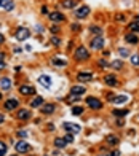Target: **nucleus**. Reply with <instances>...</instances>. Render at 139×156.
<instances>
[{
  "label": "nucleus",
  "mask_w": 139,
  "mask_h": 156,
  "mask_svg": "<svg viewBox=\"0 0 139 156\" xmlns=\"http://www.w3.org/2000/svg\"><path fill=\"white\" fill-rule=\"evenodd\" d=\"M88 57H90V53L85 46H78V48L75 49V59L77 61H86Z\"/></svg>",
  "instance_id": "1"
},
{
  "label": "nucleus",
  "mask_w": 139,
  "mask_h": 156,
  "mask_svg": "<svg viewBox=\"0 0 139 156\" xmlns=\"http://www.w3.org/2000/svg\"><path fill=\"white\" fill-rule=\"evenodd\" d=\"M29 35H30V32H29V29H27V27H18L14 37H16V40H19V42H24V40L29 38Z\"/></svg>",
  "instance_id": "2"
},
{
  "label": "nucleus",
  "mask_w": 139,
  "mask_h": 156,
  "mask_svg": "<svg viewBox=\"0 0 139 156\" xmlns=\"http://www.w3.org/2000/svg\"><path fill=\"white\" fill-rule=\"evenodd\" d=\"M86 104H88V107L90 108H93V110H99V108L102 107V104H101V100L96 99V97H86Z\"/></svg>",
  "instance_id": "3"
},
{
  "label": "nucleus",
  "mask_w": 139,
  "mask_h": 156,
  "mask_svg": "<svg viewBox=\"0 0 139 156\" xmlns=\"http://www.w3.org/2000/svg\"><path fill=\"white\" fill-rule=\"evenodd\" d=\"M14 148H16L18 153H27V151L30 150V145L27 142H24V140H19V142H16Z\"/></svg>",
  "instance_id": "4"
},
{
  "label": "nucleus",
  "mask_w": 139,
  "mask_h": 156,
  "mask_svg": "<svg viewBox=\"0 0 139 156\" xmlns=\"http://www.w3.org/2000/svg\"><path fill=\"white\" fill-rule=\"evenodd\" d=\"M91 48L93 49H102L104 48V38L99 35V37H94L93 40H91Z\"/></svg>",
  "instance_id": "5"
},
{
  "label": "nucleus",
  "mask_w": 139,
  "mask_h": 156,
  "mask_svg": "<svg viewBox=\"0 0 139 156\" xmlns=\"http://www.w3.org/2000/svg\"><path fill=\"white\" fill-rule=\"evenodd\" d=\"M62 127H64L67 132H74V134H78V132H80V126H78V124H74V123H64Z\"/></svg>",
  "instance_id": "6"
},
{
  "label": "nucleus",
  "mask_w": 139,
  "mask_h": 156,
  "mask_svg": "<svg viewBox=\"0 0 139 156\" xmlns=\"http://www.w3.org/2000/svg\"><path fill=\"white\" fill-rule=\"evenodd\" d=\"M19 92H21L22 96H32L35 92L34 86H30V84H22L21 88H19Z\"/></svg>",
  "instance_id": "7"
},
{
  "label": "nucleus",
  "mask_w": 139,
  "mask_h": 156,
  "mask_svg": "<svg viewBox=\"0 0 139 156\" xmlns=\"http://www.w3.org/2000/svg\"><path fill=\"white\" fill-rule=\"evenodd\" d=\"M48 18H50V21H53V22H61V21H64V19H66L64 14L59 13V11H53V13H50Z\"/></svg>",
  "instance_id": "8"
},
{
  "label": "nucleus",
  "mask_w": 139,
  "mask_h": 156,
  "mask_svg": "<svg viewBox=\"0 0 139 156\" xmlns=\"http://www.w3.org/2000/svg\"><path fill=\"white\" fill-rule=\"evenodd\" d=\"M0 8L5 10V11H11V10L14 8L13 0H0Z\"/></svg>",
  "instance_id": "9"
},
{
  "label": "nucleus",
  "mask_w": 139,
  "mask_h": 156,
  "mask_svg": "<svg viewBox=\"0 0 139 156\" xmlns=\"http://www.w3.org/2000/svg\"><path fill=\"white\" fill-rule=\"evenodd\" d=\"M90 14V8L88 6H80L77 11H75V16H77L78 19H83V18H86Z\"/></svg>",
  "instance_id": "10"
},
{
  "label": "nucleus",
  "mask_w": 139,
  "mask_h": 156,
  "mask_svg": "<svg viewBox=\"0 0 139 156\" xmlns=\"http://www.w3.org/2000/svg\"><path fill=\"white\" fill-rule=\"evenodd\" d=\"M104 83L107 84V86H117L118 84V80H117V77L115 75H106L104 77Z\"/></svg>",
  "instance_id": "11"
},
{
  "label": "nucleus",
  "mask_w": 139,
  "mask_h": 156,
  "mask_svg": "<svg viewBox=\"0 0 139 156\" xmlns=\"http://www.w3.org/2000/svg\"><path fill=\"white\" fill-rule=\"evenodd\" d=\"M0 89H3V91H8V89H11V78L3 77L2 80H0Z\"/></svg>",
  "instance_id": "12"
},
{
  "label": "nucleus",
  "mask_w": 139,
  "mask_h": 156,
  "mask_svg": "<svg viewBox=\"0 0 139 156\" xmlns=\"http://www.w3.org/2000/svg\"><path fill=\"white\" fill-rule=\"evenodd\" d=\"M38 83L42 84V86H45V88H50L51 86V77H48V75H40L38 77Z\"/></svg>",
  "instance_id": "13"
},
{
  "label": "nucleus",
  "mask_w": 139,
  "mask_h": 156,
  "mask_svg": "<svg viewBox=\"0 0 139 156\" xmlns=\"http://www.w3.org/2000/svg\"><path fill=\"white\" fill-rule=\"evenodd\" d=\"M91 77H93V75H91L90 72H80V73L77 75V80L82 81V83H86V81L91 80Z\"/></svg>",
  "instance_id": "14"
},
{
  "label": "nucleus",
  "mask_w": 139,
  "mask_h": 156,
  "mask_svg": "<svg viewBox=\"0 0 139 156\" xmlns=\"http://www.w3.org/2000/svg\"><path fill=\"white\" fill-rule=\"evenodd\" d=\"M16 116H18V120H24V121H26V120L30 118V110H27V108H22V110L18 112Z\"/></svg>",
  "instance_id": "15"
},
{
  "label": "nucleus",
  "mask_w": 139,
  "mask_h": 156,
  "mask_svg": "<svg viewBox=\"0 0 139 156\" xmlns=\"http://www.w3.org/2000/svg\"><path fill=\"white\" fill-rule=\"evenodd\" d=\"M54 110H56V107H54L53 104H46V105H42V113L43 115H51Z\"/></svg>",
  "instance_id": "16"
},
{
  "label": "nucleus",
  "mask_w": 139,
  "mask_h": 156,
  "mask_svg": "<svg viewBox=\"0 0 139 156\" xmlns=\"http://www.w3.org/2000/svg\"><path fill=\"white\" fill-rule=\"evenodd\" d=\"M85 91H86V89L83 88V86H74L72 89H70V94H72V96H78V97H80L82 94H85Z\"/></svg>",
  "instance_id": "17"
},
{
  "label": "nucleus",
  "mask_w": 139,
  "mask_h": 156,
  "mask_svg": "<svg viewBox=\"0 0 139 156\" xmlns=\"http://www.w3.org/2000/svg\"><path fill=\"white\" fill-rule=\"evenodd\" d=\"M61 5H62V8L72 10V8H75V5H77V2H75V0H62V2H61Z\"/></svg>",
  "instance_id": "18"
},
{
  "label": "nucleus",
  "mask_w": 139,
  "mask_h": 156,
  "mask_svg": "<svg viewBox=\"0 0 139 156\" xmlns=\"http://www.w3.org/2000/svg\"><path fill=\"white\" fill-rule=\"evenodd\" d=\"M18 100L16 99H8V100H7V104H5V108H7V110H14V108H16L18 107Z\"/></svg>",
  "instance_id": "19"
},
{
  "label": "nucleus",
  "mask_w": 139,
  "mask_h": 156,
  "mask_svg": "<svg viewBox=\"0 0 139 156\" xmlns=\"http://www.w3.org/2000/svg\"><path fill=\"white\" fill-rule=\"evenodd\" d=\"M42 105H43V97H40V96L34 97V99H32V102H30V107H32V108L42 107Z\"/></svg>",
  "instance_id": "20"
},
{
  "label": "nucleus",
  "mask_w": 139,
  "mask_h": 156,
  "mask_svg": "<svg viewBox=\"0 0 139 156\" xmlns=\"http://www.w3.org/2000/svg\"><path fill=\"white\" fill-rule=\"evenodd\" d=\"M125 40L128 42V43H131V45H136L138 40H139V37H138V35H134V34H126L125 35Z\"/></svg>",
  "instance_id": "21"
},
{
  "label": "nucleus",
  "mask_w": 139,
  "mask_h": 156,
  "mask_svg": "<svg viewBox=\"0 0 139 156\" xmlns=\"http://www.w3.org/2000/svg\"><path fill=\"white\" fill-rule=\"evenodd\" d=\"M51 64L56 65V67H66L67 62L64 59H59V57H53V59H51Z\"/></svg>",
  "instance_id": "22"
},
{
  "label": "nucleus",
  "mask_w": 139,
  "mask_h": 156,
  "mask_svg": "<svg viewBox=\"0 0 139 156\" xmlns=\"http://www.w3.org/2000/svg\"><path fill=\"white\" fill-rule=\"evenodd\" d=\"M126 100H128V97H126V96H115L112 99V102L117 104V105H122V104H125Z\"/></svg>",
  "instance_id": "23"
},
{
  "label": "nucleus",
  "mask_w": 139,
  "mask_h": 156,
  "mask_svg": "<svg viewBox=\"0 0 139 156\" xmlns=\"http://www.w3.org/2000/svg\"><path fill=\"white\" fill-rule=\"evenodd\" d=\"M106 142L109 143V145H117V143H118V137L110 134V135H107V137H106Z\"/></svg>",
  "instance_id": "24"
},
{
  "label": "nucleus",
  "mask_w": 139,
  "mask_h": 156,
  "mask_svg": "<svg viewBox=\"0 0 139 156\" xmlns=\"http://www.w3.org/2000/svg\"><path fill=\"white\" fill-rule=\"evenodd\" d=\"M114 116H118V118H123V116L128 115V110H118V108H115V110L112 112Z\"/></svg>",
  "instance_id": "25"
},
{
  "label": "nucleus",
  "mask_w": 139,
  "mask_h": 156,
  "mask_svg": "<svg viewBox=\"0 0 139 156\" xmlns=\"http://www.w3.org/2000/svg\"><path fill=\"white\" fill-rule=\"evenodd\" d=\"M66 140L64 139H61V137H58V139H54V147L56 148H64L66 147Z\"/></svg>",
  "instance_id": "26"
},
{
  "label": "nucleus",
  "mask_w": 139,
  "mask_h": 156,
  "mask_svg": "<svg viewBox=\"0 0 139 156\" xmlns=\"http://www.w3.org/2000/svg\"><path fill=\"white\" fill-rule=\"evenodd\" d=\"M130 29L133 30V32H139V19H136V21H133L130 24Z\"/></svg>",
  "instance_id": "27"
},
{
  "label": "nucleus",
  "mask_w": 139,
  "mask_h": 156,
  "mask_svg": "<svg viewBox=\"0 0 139 156\" xmlns=\"http://www.w3.org/2000/svg\"><path fill=\"white\" fill-rule=\"evenodd\" d=\"M90 30H91L93 34H96V35H101V34H102V29H101L99 26H91Z\"/></svg>",
  "instance_id": "28"
},
{
  "label": "nucleus",
  "mask_w": 139,
  "mask_h": 156,
  "mask_svg": "<svg viewBox=\"0 0 139 156\" xmlns=\"http://www.w3.org/2000/svg\"><path fill=\"white\" fill-rule=\"evenodd\" d=\"M110 67H114V69H117V70H118V69H122V67H123V62H122V61H114L112 64H110Z\"/></svg>",
  "instance_id": "29"
},
{
  "label": "nucleus",
  "mask_w": 139,
  "mask_h": 156,
  "mask_svg": "<svg viewBox=\"0 0 139 156\" xmlns=\"http://www.w3.org/2000/svg\"><path fill=\"white\" fill-rule=\"evenodd\" d=\"M131 64L139 65V54H133V56H131Z\"/></svg>",
  "instance_id": "30"
},
{
  "label": "nucleus",
  "mask_w": 139,
  "mask_h": 156,
  "mask_svg": "<svg viewBox=\"0 0 139 156\" xmlns=\"http://www.w3.org/2000/svg\"><path fill=\"white\" fill-rule=\"evenodd\" d=\"M118 53H120L122 57H128L130 56V51H128V49H125V48H120V49H118Z\"/></svg>",
  "instance_id": "31"
},
{
  "label": "nucleus",
  "mask_w": 139,
  "mask_h": 156,
  "mask_svg": "<svg viewBox=\"0 0 139 156\" xmlns=\"http://www.w3.org/2000/svg\"><path fill=\"white\" fill-rule=\"evenodd\" d=\"M7 153V145L3 142H0V156H5Z\"/></svg>",
  "instance_id": "32"
},
{
  "label": "nucleus",
  "mask_w": 139,
  "mask_h": 156,
  "mask_svg": "<svg viewBox=\"0 0 139 156\" xmlns=\"http://www.w3.org/2000/svg\"><path fill=\"white\" fill-rule=\"evenodd\" d=\"M83 113V108L82 107H74L72 108V115H82Z\"/></svg>",
  "instance_id": "33"
},
{
  "label": "nucleus",
  "mask_w": 139,
  "mask_h": 156,
  "mask_svg": "<svg viewBox=\"0 0 139 156\" xmlns=\"http://www.w3.org/2000/svg\"><path fill=\"white\" fill-rule=\"evenodd\" d=\"M51 43H53L54 46H59V45H61V40H59L58 37H53V38H51Z\"/></svg>",
  "instance_id": "34"
},
{
  "label": "nucleus",
  "mask_w": 139,
  "mask_h": 156,
  "mask_svg": "<svg viewBox=\"0 0 139 156\" xmlns=\"http://www.w3.org/2000/svg\"><path fill=\"white\" fill-rule=\"evenodd\" d=\"M64 140H66V142H67V143L74 142V135H72V134H67V135H66V137H64Z\"/></svg>",
  "instance_id": "35"
},
{
  "label": "nucleus",
  "mask_w": 139,
  "mask_h": 156,
  "mask_svg": "<svg viewBox=\"0 0 139 156\" xmlns=\"http://www.w3.org/2000/svg\"><path fill=\"white\" fill-rule=\"evenodd\" d=\"M70 29H72L74 32H80V24H72V26H70Z\"/></svg>",
  "instance_id": "36"
},
{
  "label": "nucleus",
  "mask_w": 139,
  "mask_h": 156,
  "mask_svg": "<svg viewBox=\"0 0 139 156\" xmlns=\"http://www.w3.org/2000/svg\"><path fill=\"white\" fill-rule=\"evenodd\" d=\"M99 67H107V62H106V59H99Z\"/></svg>",
  "instance_id": "37"
},
{
  "label": "nucleus",
  "mask_w": 139,
  "mask_h": 156,
  "mask_svg": "<svg viewBox=\"0 0 139 156\" xmlns=\"http://www.w3.org/2000/svg\"><path fill=\"white\" fill-rule=\"evenodd\" d=\"M18 135H19V137H27V132L26 131H19Z\"/></svg>",
  "instance_id": "38"
},
{
  "label": "nucleus",
  "mask_w": 139,
  "mask_h": 156,
  "mask_svg": "<svg viewBox=\"0 0 139 156\" xmlns=\"http://www.w3.org/2000/svg\"><path fill=\"white\" fill-rule=\"evenodd\" d=\"M51 32H53V34H58V32H59V27H58V26H53V27H51Z\"/></svg>",
  "instance_id": "39"
},
{
  "label": "nucleus",
  "mask_w": 139,
  "mask_h": 156,
  "mask_svg": "<svg viewBox=\"0 0 139 156\" xmlns=\"http://www.w3.org/2000/svg\"><path fill=\"white\" fill-rule=\"evenodd\" d=\"M109 156H120V151H112V153H109Z\"/></svg>",
  "instance_id": "40"
},
{
  "label": "nucleus",
  "mask_w": 139,
  "mask_h": 156,
  "mask_svg": "<svg viewBox=\"0 0 139 156\" xmlns=\"http://www.w3.org/2000/svg\"><path fill=\"white\" fill-rule=\"evenodd\" d=\"M123 19H125L123 14H117V21H123Z\"/></svg>",
  "instance_id": "41"
},
{
  "label": "nucleus",
  "mask_w": 139,
  "mask_h": 156,
  "mask_svg": "<svg viewBox=\"0 0 139 156\" xmlns=\"http://www.w3.org/2000/svg\"><path fill=\"white\" fill-rule=\"evenodd\" d=\"M3 69H5V62L0 61V70H3Z\"/></svg>",
  "instance_id": "42"
},
{
  "label": "nucleus",
  "mask_w": 139,
  "mask_h": 156,
  "mask_svg": "<svg viewBox=\"0 0 139 156\" xmlns=\"http://www.w3.org/2000/svg\"><path fill=\"white\" fill-rule=\"evenodd\" d=\"M3 42H5V37H3V35H2V34H0V45H2V43H3Z\"/></svg>",
  "instance_id": "43"
},
{
  "label": "nucleus",
  "mask_w": 139,
  "mask_h": 156,
  "mask_svg": "<svg viewBox=\"0 0 139 156\" xmlns=\"http://www.w3.org/2000/svg\"><path fill=\"white\" fill-rule=\"evenodd\" d=\"M98 156H109V153H106V151H101V153H99Z\"/></svg>",
  "instance_id": "44"
},
{
  "label": "nucleus",
  "mask_w": 139,
  "mask_h": 156,
  "mask_svg": "<svg viewBox=\"0 0 139 156\" xmlns=\"http://www.w3.org/2000/svg\"><path fill=\"white\" fill-rule=\"evenodd\" d=\"M42 13H43V14H46V13H48V10H46V6H43V8H42Z\"/></svg>",
  "instance_id": "45"
},
{
  "label": "nucleus",
  "mask_w": 139,
  "mask_h": 156,
  "mask_svg": "<svg viewBox=\"0 0 139 156\" xmlns=\"http://www.w3.org/2000/svg\"><path fill=\"white\" fill-rule=\"evenodd\" d=\"M35 29H37V32H43V29H42V26H37V27H35Z\"/></svg>",
  "instance_id": "46"
},
{
  "label": "nucleus",
  "mask_w": 139,
  "mask_h": 156,
  "mask_svg": "<svg viewBox=\"0 0 139 156\" xmlns=\"http://www.w3.org/2000/svg\"><path fill=\"white\" fill-rule=\"evenodd\" d=\"M3 120H5V116H3V115H2V113H0V124H2V123H3Z\"/></svg>",
  "instance_id": "47"
},
{
  "label": "nucleus",
  "mask_w": 139,
  "mask_h": 156,
  "mask_svg": "<svg viewBox=\"0 0 139 156\" xmlns=\"http://www.w3.org/2000/svg\"><path fill=\"white\" fill-rule=\"evenodd\" d=\"M0 61H3V53H0Z\"/></svg>",
  "instance_id": "48"
},
{
  "label": "nucleus",
  "mask_w": 139,
  "mask_h": 156,
  "mask_svg": "<svg viewBox=\"0 0 139 156\" xmlns=\"http://www.w3.org/2000/svg\"><path fill=\"white\" fill-rule=\"evenodd\" d=\"M0 99H2V92H0Z\"/></svg>",
  "instance_id": "49"
},
{
  "label": "nucleus",
  "mask_w": 139,
  "mask_h": 156,
  "mask_svg": "<svg viewBox=\"0 0 139 156\" xmlns=\"http://www.w3.org/2000/svg\"><path fill=\"white\" fill-rule=\"evenodd\" d=\"M13 156H16V155H13Z\"/></svg>",
  "instance_id": "50"
}]
</instances>
